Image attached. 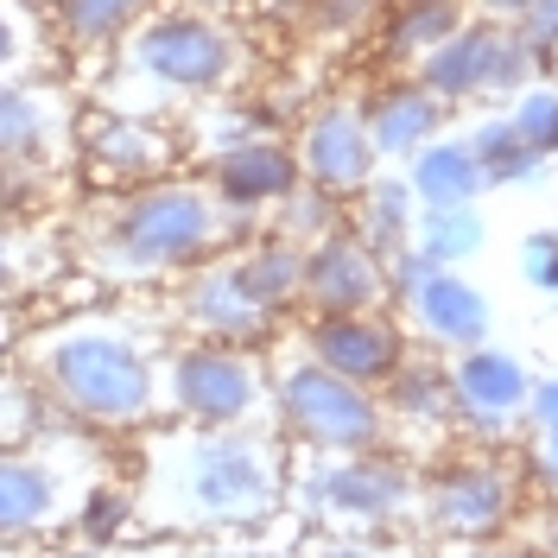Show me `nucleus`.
Segmentation results:
<instances>
[{"label": "nucleus", "mask_w": 558, "mask_h": 558, "mask_svg": "<svg viewBox=\"0 0 558 558\" xmlns=\"http://www.w3.org/2000/svg\"><path fill=\"white\" fill-rule=\"evenodd\" d=\"M299 153L274 134L235 140L222 153H209V191L229 209H247V216H267L274 204H286L299 191Z\"/></svg>", "instance_id": "19"}, {"label": "nucleus", "mask_w": 558, "mask_h": 558, "mask_svg": "<svg viewBox=\"0 0 558 558\" xmlns=\"http://www.w3.org/2000/svg\"><path fill=\"white\" fill-rule=\"evenodd\" d=\"M305 558H418L400 533H324Z\"/></svg>", "instance_id": "34"}, {"label": "nucleus", "mask_w": 558, "mask_h": 558, "mask_svg": "<svg viewBox=\"0 0 558 558\" xmlns=\"http://www.w3.org/2000/svg\"><path fill=\"white\" fill-rule=\"evenodd\" d=\"M267 216H274V229H286L292 242H317L324 229H337V197L299 178V191H292L286 204H274Z\"/></svg>", "instance_id": "31"}, {"label": "nucleus", "mask_w": 558, "mask_h": 558, "mask_svg": "<svg viewBox=\"0 0 558 558\" xmlns=\"http://www.w3.org/2000/svg\"><path fill=\"white\" fill-rule=\"evenodd\" d=\"M407 184H413L418 209H438V204H483V166L470 153V140H445L432 134L407 159Z\"/></svg>", "instance_id": "23"}, {"label": "nucleus", "mask_w": 558, "mask_h": 558, "mask_svg": "<svg viewBox=\"0 0 558 558\" xmlns=\"http://www.w3.org/2000/svg\"><path fill=\"white\" fill-rule=\"evenodd\" d=\"M45 558H184V546L178 539H146V546H128V539H114V546L70 539V546H58V553H45Z\"/></svg>", "instance_id": "38"}, {"label": "nucleus", "mask_w": 558, "mask_h": 558, "mask_svg": "<svg viewBox=\"0 0 558 558\" xmlns=\"http://www.w3.org/2000/svg\"><path fill=\"white\" fill-rule=\"evenodd\" d=\"M413 247L432 260V267H463L488 247V216L476 204H438L418 209L413 222Z\"/></svg>", "instance_id": "25"}, {"label": "nucleus", "mask_w": 558, "mask_h": 558, "mask_svg": "<svg viewBox=\"0 0 558 558\" xmlns=\"http://www.w3.org/2000/svg\"><path fill=\"white\" fill-rule=\"evenodd\" d=\"M166 317H172L178 337H204V343H242L260 349L274 343L279 317L247 292L242 267H235V247L197 260L191 274L172 279V299H166Z\"/></svg>", "instance_id": "11"}, {"label": "nucleus", "mask_w": 558, "mask_h": 558, "mask_svg": "<svg viewBox=\"0 0 558 558\" xmlns=\"http://www.w3.org/2000/svg\"><path fill=\"white\" fill-rule=\"evenodd\" d=\"M38 64V20L26 0H0V83H20Z\"/></svg>", "instance_id": "32"}, {"label": "nucleus", "mask_w": 558, "mask_h": 558, "mask_svg": "<svg viewBox=\"0 0 558 558\" xmlns=\"http://www.w3.org/2000/svg\"><path fill=\"white\" fill-rule=\"evenodd\" d=\"M521 279L539 299H558V229H533L521 242Z\"/></svg>", "instance_id": "35"}, {"label": "nucleus", "mask_w": 558, "mask_h": 558, "mask_svg": "<svg viewBox=\"0 0 558 558\" xmlns=\"http://www.w3.org/2000/svg\"><path fill=\"white\" fill-rule=\"evenodd\" d=\"M146 7L153 0H51V20H58L64 45L102 51V45H121L128 38V26H134Z\"/></svg>", "instance_id": "28"}, {"label": "nucleus", "mask_w": 558, "mask_h": 558, "mask_svg": "<svg viewBox=\"0 0 558 558\" xmlns=\"http://www.w3.org/2000/svg\"><path fill=\"white\" fill-rule=\"evenodd\" d=\"M260 229V216L229 209L209 178H146L128 184L83 216L76 229V267L102 286L121 292H146V286H172L191 274L197 260L222 254V247L247 242Z\"/></svg>", "instance_id": "3"}, {"label": "nucleus", "mask_w": 558, "mask_h": 558, "mask_svg": "<svg viewBox=\"0 0 558 558\" xmlns=\"http://www.w3.org/2000/svg\"><path fill=\"white\" fill-rule=\"evenodd\" d=\"M514 33H521L526 45L539 51V64H546V58L558 51V0H533V7L521 13V26H514Z\"/></svg>", "instance_id": "40"}, {"label": "nucleus", "mask_w": 558, "mask_h": 558, "mask_svg": "<svg viewBox=\"0 0 558 558\" xmlns=\"http://www.w3.org/2000/svg\"><path fill=\"white\" fill-rule=\"evenodd\" d=\"M375 13H381V0H312V26L324 38L337 33H355V26H368V20H375Z\"/></svg>", "instance_id": "37"}, {"label": "nucleus", "mask_w": 558, "mask_h": 558, "mask_svg": "<svg viewBox=\"0 0 558 558\" xmlns=\"http://www.w3.org/2000/svg\"><path fill=\"white\" fill-rule=\"evenodd\" d=\"M451 393H457V432L470 445H508L526 425V393L533 375L514 349L470 343L451 355Z\"/></svg>", "instance_id": "12"}, {"label": "nucleus", "mask_w": 558, "mask_h": 558, "mask_svg": "<svg viewBox=\"0 0 558 558\" xmlns=\"http://www.w3.org/2000/svg\"><path fill=\"white\" fill-rule=\"evenodd\" d=\"M387 407V432L393 438H413L418 451L445 445L457 432V393H451V362H438V349H407V362L387 375L381 387Z\"/></svg>", "instance_id": "17"}, {"label": "nucleus", "mask_w": 558, "mask_h": 558, "mask_svg": "<svg viewBox=\"0 0 558 558\" xmlns=\"http://www.w3.org/2000/svg\"><path fill=\"white\" fill-rule=\"evenodd\" d=\"M197 7H235V0H197Z\"/></svg>", "instance_id": "48"}, {"label": "nucleus", "mask_w": 558, "mask_h": 558, "mask_svg": "<svg viewBox=\"0 0 558 558\" xmlns=\"http://www.w3.org/2000/svg\"><path fill=\"white\" fill-rule=\"evenodd\" d=\"M526 476L521 463H508L501 445H463V451L438 457L418 476V526L432 539H501L521 521Z\"/></svg>", "instance_id": "8"}, {"label": "nucleus", "mask_w": 558, "mask_h": 558, "mask_svg": "<svg viewBox=\"0 0 558 558\" xmlns=\"http://www.w3.org/2000/svg\"><path fill=\"white\" fill-rule=\"evenodd\" d=\"M463 140H470V153H476V166H483L488 191H508V184H546V172H553V159H546L539 146H526L521 128H514L508 114L476 121Z\"/></svg>", "instance_id": "24"}, {"label": "nucleus", "mask_w": 558, "mask_h": 558, "mask_svg": "<svg viewBox=\"0 0 558 558\" xmlns=\"http://www.w3.org/2000/svg\"><path fill=\"white\" fill-rule=\"evenodd\" d=\"M45 425H51L45 393H38V387L26 381V368L7 355V362H0V451H7V445H26V438H38Z\"/></svg>", "instance_id": "30"}, {"label": "nucleus", "mask_w": 558, "mask_h": 558, "mask_svg": "<svg viewBox=\"0 0 558 558\" xmlns=\"http://www.w3.org/2000/svg\"><path fill=\"white\" fill-rule=\"evenodd\" d=\"M381 274H387V299L400 305V299L413 292L418 279L432 274V260H425V254H418V247L407 242V247H393V254H381Z\"/></svg>", "instance_id": "39"}, {"label": "nucleus", "mask_w": 558, "mask_h": 558, "mask_svg": "<svg viewBox=\"0 0 558 558\" xmlns=\"http://www.w3.org/2000/svg\"><path fill=\"white\" fill-rule=\"evenodd\" d=\"M539 553L558 558V501H546V508H539Z\"/></svg>", "instance_id": "45"}, {"label": "nucleus", "mask_w": 558, "mask_h": 558, "mask_svg": "<svg viewBox=\"0 0 558 558\" xmlns=\"http://www.w3.org/2000/svg\"><path fill=\"white\" fill-rule=\"evenodd\" d=\"M274 425H279V438H292L299 451H312V457L393 445L381 393L362 387V381L330 375V368L312 362L305 349L274 368Z\"/></svg>", "instance_id": "7"}, {"label": "nucleus", "mask_w": 558, "mask_h": 558, "mask_svg": "<svg viewBox=\"0 0 558 558\" xmlns=\"http://www.w3.org/2000/svg\"><path fill=\"white\" fill-rule=\"evenodd\" d=\"M178 330L166 312H70L20 330L13 362L45 393L51 418L96 438H134L166 418V355Z\"/></svg>", "instance_id": "1"}, {"label": "nucleus", "mask_w": 558, "mask_h": 558, "mask_svg": "<svg viewBox=\"0 0 558 558\" xmlns=\"http://www.w3.org/2000/svg\"><path fill=\"white\" fill-rule=\"evenodd\" d=\"M305 457V470L286 483L299 501V514L324 533H407L418 521V457L400 445L375 451H337V457Z\"/></svg>", "instance_id": "5"}, {"label": "nucleus", "mask_w": 558, "mask_h": 558, "mask_svg": "<svg viewBox=\"0 0 558 558\" xmlns=\"http://www.w3.org/2000/svg\"><path fill=\"white\" fill-rule=\"evenodd\" d=\"M172 159H178V146L153 114L108 108V114H96V121L83 128V166H89L96 184L128 191V184H146V178H166Z\"/></svg>", "instance_id": "18"}, {"label": "nucleus", "mask_w": 558, "mask_h": 558, "mask_svg": "<svg viewBox=\"0 0 558 558\" xmlns=\"http://www.w3.org/2000/svg\"><path fill=\"white\" fill-rule=\"evenodd\" d=\"M305 317H337V312H381L387 299V274L381 254L362 242L349 222L324 229L317 242H305V292H299Z\"/></svg>", "instance_id": "15"}, {"label": "nucleus", "mask_w": 558, "mask_h": 558, "mask_svg": "<svg viewBox=\"0 0 558 558\" xmlns=\"http://www.w3.org/2000/svg\"><path fill=\"white\" fill-rule=\"evenodd\" d=\"M235 267H242L247 292L274 317L299 312V292H305V242H292L286 229H254L247 242H235Z\"/></svg>", "instance_id": "22"}, {"label": "nucleus", "mask_w": 558, "mask_h": 558, "mask_svg": "<svg viewBox=\"0 0 558 558\" xmlns=\"http://www.w3.org/2000/svg\"><path fill=\"white\" fill-rule=\"evenodd\" d=\"M445 114H451V108L438 102L418 76L381 83V89L362 102V121H368V134H375V153H381V159H413L418 146L438 134Z\"/></svg>", "instance_id": "21"}, {"label": "nucleus", "mask_w": 558, "mask_h": 558, "mask_svg": "<svg viewBox=\"0 0 558 558\" xmlns=\"http://www.w3.org/2000/svg\"><path fill=\"white\" fill-rule=\"evenodd\" d=\"M521 476H526V488H533L539 501H558V432H533Z\"/></svg>", "instance_id": "36"}, {"label": "nucleus", "mask_w": 558, "mask_h": 558, "mask_svg": "<svg viewBox=\"0 0 558 558\" xmlns=\"http://www.w3.org/2000/svg\"><path fill=\"white\" fill-rule=\"evenodd\" d=\"M413 222H418V197H413V184H407V172H400V178H375L355 197V222L349 229L375 254H393V247L413 242Z\"/></svg>", "instance_id": "26"}, {"label": "nucleus", "mask_w": 558, "mask_h": 558, "mask_svg": "<svg viewBox=\"0 0 558 558\" xmlns=\"http://www.w3.org/2000/svg\"><path fill=\"white\" fill-rule=\"evenodd\" d=\"M299 349L312 355V362H324L330 375H343V381H362L381 393L387 375L407 362V349H413V337H407V324L387 312H337V317H305V330H299Z\"/></svg>", "instance_id": "13"}, {"label": "nucleus", "mask_w": 558, "mask_h": 558, "mask_svg": "<svg viewBox=\"0 0 558 558\" xmlns=\"http://www.w3.org/2000/svg\"><path fill=\"white\" fill-rule=\"evenodd\" d=\"M393 13H387V58L393 64H418L432 45H445V38L470 20L457 0H387Z\"/></svg>", "instance_id": "27"}, {"label": "nucleus", "mask_w": 558, "mask_h": 558, "mask_svg": "<svg viewBox=\"0 0 558 558\" xmlns=\"http://www.w3.org/2000/svg\"><path fill=\"white\" fill-rule=\"evenodd\" d=\"M508 121L521 128L526 146H539L546 159H553V146H558V83H526V89H514V108H508Z\"/></svg>", "instance_id": "33"}, {"label": "nucleus", "mask_w": 558, "mask_h": 558, "mask_svg": "<svg viewBox=\"0 0 558 558\" xmlns=\"http://www.w3.org/2000/svg\"><path fill=\"white\" fill-rule=\"evenodd\" d=\"M539 51L526 45L514 26H495V20H463L445 45H432L413 64V76L438 96L445 108L476 102V96H514L533 83Z\"/></svg>", "instance_id": "10"}, {"label": "nucleus", "mask_w": 558, "mask_h": 558, "mask_svg": "<svg viewBox=\"0 0 558 558\" xmlns=\"http://www.w3.org/2000/svg\"><path fill=\"white\" fill-rule=\"evenodd\" d=\"M70 96L51 83H0V159L58 166L70 146Z\"/></svg>", "instance_id": "20"}, {"label": "nucleus", "mask_w": 558, "mask_h": 558, "mask_svg": "<svg viewBox=\"0 0 558 558\" xmlns=\"http://www.w3.org/2000/svg\"><path fill=\"white\" fill-rule=\"evenodd\" d=\"M184 558H191V553H184ZM209 558H260V553H209Z\"/></svg>", "instance_id": "47"}, {"label": "nucleus", "mask_w": 558, "mask_h": 558, "mask_svg": "<svg viewBox=\"0 0 558 558\" xmlns=\"http://www.w3.org/2000/svg\"><path fill=\"white\" fill-rule=\"evenodd\" d=\"M400 324L418 349H438V355H457L470 343H488L495 330V305L476 279L463 267H432L413 292L400 299Z\"/></svg>", "instance_id": "16"}, {"label": "nucleus", "mask_w": 558, "mask_h": 558, "mask_svg": "<svg viewBox=\"0 0 558 558\" xmlns=\"http://www.w3.org/2000/svg\"><path fill=\"white\" fill-rule=\"evenodd\" d=\"M166 418L184 425H274V368L260 349L178 337L166 355Z\"/></svg>", "instance_id": "9"}, {"label": "nucleus", "mask_w": 558, "mask_h": 558, "mask_svg": "<svg viewBox=\"0 0 558 558\" xmlns=\"http://www.w3.org/2000/svg\"><path fill=\"white\" fill-rule=\"evenodd\" d=\"M292 153H299L305 184L330 191L337 204H355V197L381 178V153H375V134H368V121H362V102H324L312 121L299 128Z\"/></svg>", "instance_id": "14"}, {"label": "nucleus", "mask_w": 558, "mask_h": 558, "mask_svg": "<svg viewBox=\"0 0 558 558\" xmlns=\"http://www.w3.org/2000/svg\"><path fill=\"white\" fill-rule=\"evenodd\" d=\"M438 558H546L539 546H521V539H457V546H445Z\"/></svg>", "instance_id": "42"}, {"label": "nucleus", "mask_w": 558, "mask_h": 558, "mask_svg": "<svg viewBox=\"0 0 558 558\" xmlns=\"http://www.w3.org/2000/svg\"><path fill=\"white\" fill-rule=\"evenodd\" d=\"M279 425H184L172 418L140 445L134 526L153 539H204L274 521L286 508Z\"/></svg>", "instance_id": "2"}, {"label": "nucleus", "mask_w": 558, "mask_h": 558, "mask_svg": "<svg viewBox=\"0 0 558 558\" xmlns=\"http://www.w3.org/2000/svg\"><path fill=\"white\" fill-rule=\"evenodd\" d=\"M526 432H558V375H539L526 393Z\"/></svg>", "instance_id": "43"}, {"label": "nucleus", "mask_w": 558, "mask_h": 558, "mask_svg": "<svg viewBox=\"0 0 558 558\" xmlns=\"http://www.w3.org/2000/svg\"><path fill=\"white\" fill-rule=\"evenodd\" d=\"M13 343H20V317H13L7 299H0V355H13Z\"/></svg>", "instance_id": "46"}, {"label": "nucleus", "mask_w": 558, "mask_h": 558, "mask_svg": "<svg viewBox=\"0 0 558 558\" xmlns=\"http://www.w3.org/2000/svg\"><path fill=\"white\" fill-rule=\"evenodd\" d=\"M108 476V445L83 425H45L0 451V546H33L76 526L83 495Z\"/></svg>", "instance_id": "4"}, {"label": "nucleus", "mask_w": 558, "mask_h": 558, "mask_svg": "<svg viewBox=\"0 0 558 558\" xmlns=\"http://www.w3.org/2000/svg\"><path fill=\"white\" fill-rule=\"evenodd\" d=\"M235 70H242V38L197 7L140 13L121 38V89H146L128 114H153L178 96H216L235 83Z\"/></svg>", "instance_id": "6"}, {"label": "nucleus", "mask_w": 558, "mask_h": 558, "mask_svg": "<svg viewBox=\"0 0 558 558\" xmlns=\"http://www.w3.org/2000/svg\"><path fill=\"white\" fill-rule=\"evenodd\" d=\"M134 483H121V476H102V483L83 495V508H76V526H70V539H89V546H114V539H134Z\"/></svg>", "instance_id": "29"}, {"label": "nucleus", "mask_w": 558, "mask_h": 558, "mask_svg": "<svg viewBox=\"0 0 558 558\" xmlns=\"http://www.w3.org/2000/svg\"><path fill=\"white\" fill-rule=\"evenodd\" d=\"M476 7V20H495V26H521V13L533 0H470Z\"/></svg>", "instance_id": "44"}, {"label": "nucleus", "mask_w": 558, "mask_h": 558, "mask_svg": "<svg viewBox=\"0 0 558 558\" xmlns=\"http://www.w3.org/2000/svg\"><path fill=\"white\" fill-rule=\"evenodd\" d=\"M553 229H558V222H553Z\"/></svg>", "instance_id": "49"}, {"label": "nucleus", "mask_w": 558, "mask_h": 558, "mask_svg": "<svg viewBox=\"0 0 558 558\" xmlns=\"http://www.w3.org/2000/svg\"><path fill=\"white\" fill-rule=\"evenodd\" d=\"M26 286H33V267H26V242L0 229V299L13 305V299H20Z\"/></svg>", "instance_id": "41"}]
</instances>
